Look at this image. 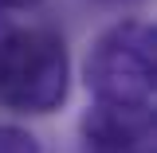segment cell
Instances as JSON below:
<instances>
[{"label":"cell","instance_id":"6da1fadb","mask_svg":"<svg viewBox=\"0 0 157 153\" xmlns=\"http://www.w3.org/2000/svg\"><path fill=\"white\" fill-rule=\"evenodd\" d=\"M71 59L55 32L20 28L0 36V102L24 114H51L67 98Z\"/></svg>","mask_w":157,"mask_h":153},{"label":"cell","instance_id":"7a4b0ae2","mask_svg":"<svg viewBox=\"0 0 157 153\" xmlns=\"http://www.w3.org/2000/svg\"><path fill=\"white\" fill-rule=\"evenodd\" d=\"M153 28L145 20H122L102 32L86 55V90L94 102L153 106Z\"/></svg>","mask_w":157,"mask_h":153},{"label":"cell","instance_id":"3957f363","mask_svg":"<svg viewBox=\"0 0 157 153\" xmlns=\"http://www.w3.org/2000/svg\"><path fill=\"white\" fill-rule=\"evenodd\" d=\"M86 153H149L153 149V106L94 102L82 118Z\"/></svg>","mask_w":157,"mask_h":153},{"label":"cell","instance_id":"277c9868","mask_svg":"<svg viewBox=\"0 0 157 153\" xmlns=\"http://www.w3.org/2000/svg\"><path fill=\"white\" fill-rule=\"evenodd\" d=\"M0 153H39V141L20 126H0Z\"/></svg>","mask_w":157,"mask_h":153},{"label":"cell","instance_id":"5b68a950","mask_svg":"<svg viewBox=\"0 0 157 153\" xmlns=\"http://www.w3.org/2000/svg\"><path fill=\"white\" fill-rule=\"evenodd\" d=\"M28 4H36V0H0V8H28Z\"/></svg>","mask_w":157,"mask_h":153}]
</instances>
